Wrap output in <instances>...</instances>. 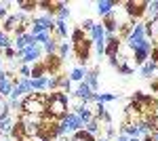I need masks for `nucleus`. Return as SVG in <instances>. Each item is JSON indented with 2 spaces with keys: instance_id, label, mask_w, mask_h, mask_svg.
<instances>
[{
  "instance_id": "10",
  "label": "nucleus",
  "mask_w": 158,
  "mask_h": 141,
  "mask_svg": "<svg viewBox=\"0 0 158 141\" xmlns=\"http://www.w3.org/2000/svg\"><path fill=\"white\" fill-rule=\"evenodd\" d=\"M108 42H110V44L106 47V55H110V59H116V51H118V38L110 36Z\"/></svg>"
},
{
  "instance_id": "37",
  "label": "nucleus",
  "mask_w": 158,
  "mask_h": 141,
  "mask_svg": "<svg viewBox=\"0 0 158 141\" xmlns=\"http://www.w3.org/2000/svg\"><path fill=\"white\" fill-rule=\"evenodd\" d=\"M143 141H154V139H152V137H146V139H143Z\"/></svg>"
},
{
  "instance_id": "39",
  "label": "nucleus",
  "mask_w": 158,
  "mask_h": 141,
  "mask_svg": "<svg viewBox=\"0 0 158 141\" xmlns=\"http://www.w3.org/2000/svg\"><path fill=\"white\" fill-rule=\"evenodd\" d=\"M0 70H2V61H0Z\"/></svg>"
},
{
  "instance_id": "24",
  "label": "nucleus",
  "mask_w": 158,
  "mask_h": 141,
  "mask_svg": "<svg viewBox=\"0 0 158 141\" xmlns=\"http://www.w3.org/2000/svg\"><path fill=\"white\" fill-rule=\"evenodd\" d=\"M85 76H86V74H85V70H82V68H76V70L72 72V76H70V78H72V80H82Z\"/></svg>"
},
{
  "instance_id": "11",
  "label": "nucleus",
  "mask_w": 158,
  "mask_h": 141,
  "mask_svg": "<svg viewBox=\"0 0 158 141\" xmlns=\"http://www.w3.org/2000/svg\"><path fill=\"white\" fill-rule=\"evenodd\" d=\"M116 6V2H112V0H103V2H97V11L99 15H110V11Z\"/></svg>"
},
{
  "instance_id": "38",
  "label": "nucleus",
  "mask_w": 158,
  "mask_h": 141,
  "mask_svg": "<svg viewBox=\"0 0 158 141\" xmlns=\"http://www.w3.org/2000/svg\"><path fill=\"white\" fill-rule=\"evenodd\" d=\"M129 141H139V139H137V137H133V139H129Z\"/></svg>"
},
{
  "instance_id": "17",
  "label": "nucleus",
  "mask_w": 158,
  "mask_h": 141,
  "mask_svg": "<svg viewBox=\"0 0 158 141\" xmlns=\"http://www.w3.org/2000/svg\"><path fill=\"white\" fill-rule=\"evenodd\" d=\"M13 126H15V124H13V120L9 116L4 118V120H0V133H11Z\"/></svg>"
},
{
  "instance_id": "6",
  "label": "nucleus",
  "mask_w": 158,
  "mask_h": 141,
  "mask_svg": "<svg viewBox=\"0 0 158 141\" xmlns=\"http://www.w3.org/2000/svg\"><path fill=\"white\" fill-rule=\"evenodd\" d=\"M146 6H148V2H127V13L131 17H141Z\"/></svg>"
},
{
  "instance_id": "30",
  "label": "nucleus",
  "mask_w": 158,
  "mask_h": 141,
  "mask_svg": "<svg viewBox=\"0 0 158 141\" xmlns=\"http://www.w3.org/2000/svg\"><path fill=\"white\" fill-rule=\"evenodd\" d=\"M148 9L152 13H156V17H158V2H148Z\"/></svg>"
},
{
  "instance_id": "20",
  "label": "nucleus",
  "mask_w": 158,
  "mask_h": 141,
  "mask_svg": "<svg viewBox=\"0 0 158 141\" xmlns=\"http://www.w3.org/2000/svg\"><path fill=\"white\" fill-rule=\"evenodd\" d=\"M9 93H13V86H11V82L4 78V80H0V97H2V95H9Z\"/></svg>"
},
{
  "instance_id": "36",
  "label": "nucleus",
  "mask_w": 158,
  "mask_h": 141,
  "mask_svg": "<svg viewBox=\"0 0 158 141\" xmlns=\"http://www.w3.org/2000/svg\"><path fill=\"white\" fill-rule=\"evenodd\" d=\"M116 141H129V137H124V135H122V137H118Z\"/></svg>"
},
{
  "instance_id": "28",
  "label": "nucleus",
  "mask_w": 158,
  "mask_h": 141,
  "mask_svg": "<svg viewBox=\"0 0 158 141\" xmlns=\"http://www.w3.org/2000/svg\"><path fill=\"white\" fill-rule=\"evenodd\" d=\"M95 131H97V122H95V120H91V122L86 124V133H91V135H93Z\"/></svg>"
},
{
  "instance_id": "5",
  "label": "nucleus",
  "mask_w": 158,
  "mask_h": 141,
  "mask_svg": "<svg viewBox=\"0 0 158 141\" xmlns=\"http://www.w3.org/2000/svg\"><path fill=\"white\" fill-rule=\"evenodd\" d=\"M19 55L23 57L25 63H32V61H36L38 57H40V48L36 47V44H32V47L23 48V51H19Z\"/></svg>"
},
{
  "instance_id": "27",
  "label": "nucleus",
  "mask_w": 158,
  "mask_h": 141,
  "mask_svg": "<svg viewBox=\"0 0 158 141\" xmlns=\"http://www.w3.org/2000/svg\"><path fill=\"white\" fill-rule=\"evenodd\" d=\"M44 48H47V53H49V55H53V53H55V51H57V44H55V42H53V40H49V42H47V44H44Z\"/></svg>"
},
{
  "instance_id": "3",
  "label": "nucleus",
  "mask_w": 158,
  "mask_h": 141,
  "mask_svg": "<svg viewBox=\"0 0 158 141\" xmlns=\"http://www.w3.org/2000/svg\"><path fill=\"white\" fill-rule=\"evenodd\" d=\"M21 107H23V112H27V114L38 116V114H42V112L47 110V103L42 101V97H40V95H30L23 103H21Z\"/></svg>"
},
{
  "instance_id": "23",
  "label": "nucleus",
  "mask_w": 158,
  "mask_h": 141,
  "mask_svg": "<svg viewBox=\"0 0 158 141\" xmlns=\"http://www.w3.org/2000/svg\"><path fill=\"white\" fill-rule=\"evenodd\" d=\"M55 9H57V15H59V19H63V17H68V15H70V11H68V9H65V4H55Z\"/></svg>"
},
{
  "instance_id": "35",
  "label": "nucleus",
  "mask_w": 158,
  "mask_h": 141,
  "mask_svg": "<svg viewBox=\"0 0 158 141\" xmlns=\"http://www.w3.org/2000/svg\"><path fill=\"white\" fill-rule=\"evenodd\" d=\"M93 25H95V23H93L91 19H86V21H85V27H86V30H93Z\"/></svg>"
},
{
  "instance_id": "22",
  "label": "nucleus",
  "mask_w": 158,
  "mask_h": 141,
  "mask_svg": "<svg viewBox=\"0 0 158 141\" xmlns=\"http://www.w3.org/2000/svg\"><path fill=\"white\" fill-rule=\"evenodd\" d=\"M17 21H21V17H9V19L4 21V30H6V32H11L13 27H15V23H17Z\"/></svg>"
},
{
  "instance_id": "13",
  "label": "nucleus",
  "mask_w": 158,
  "mask_h": 141,
  "mask_svg": "<svg viewBox=\"0 0 158 141\" xmlns=\"http://www.w3.org/2000/svg\"><path fill=\"white\" fill-rule=\"evenodd\" d=\"M93 38H95V42H103V36H106V27L103 25H93Z\"/></svg>"
},
{
  "instance_id": "15",
  "label": "nucleus",
  "mask_w": 158,
  "mask_h": 141,
  "mask_svg": "<svg viewBox=\"0 0 158 141\" xmlns=\"http://www.w3.org/2000/svg\"><path fill=\"white\" fill-rule=\"evenodd\" d=\"M72 141H93V135L86 131H76V135L72 137Z\"/></svg>"
},
{
  "instance_id": "14",
  "label": "nucleus",
  "mask_w": 158,
  "mask_h": 141,
  "mask_svg": "<svg viewBox=\"0 0 158 141\" xmlns=\"http://www.w3.org/2000/svg\"><path fill=\"white\" fill-rule=\"evenodd\" d=\"M154 72H156V63H154V61H150V63H146V65L141 68V76H143V78H150Z\"/></svg>"
},
{
  "instance_id": "21",
  "label": "nucleus",
  "mask_w": 158,
  "mask_h": 141,
  "mask_svg": "<svg viewBox=\"0 0 158 141\" xmlns=\"http://www.w3.org/2000/svg\"><path fill=\"white\" fill-rule=\"evenodd\" d=\"M6 116H9V103L4 97H0V120H4Z\"/></svg>"
},
{
  "instance_id": "25",
  "label": "nucleus",
  "mask_w": 158,
  "mask_h": 141,
  "mask_svg": "<svg viewBox=\"0 0 158 141\" xmlns=\"http://www.w3.org/2000/svg\"><path fill=\"white\" fill-rule=\"evenodd\" d=\"M49 40H51V38H49L47 32H42V34H34V42H44V44H47Z\"/></svg>"
},
{
  "instance_id": "12",
  "label": "nucleus",
  "mask_w": 158,
  "mask_h": 141,
  "mask_svg": "<svg viewBox=\"0 0 158 141\" xmlns=\"http://www.w3.org/2000/svg\"><path fill=\"white\" fill-rule=\"evenodd\" d=\"M76 95H78V97H82V99H91V97H93V93H91V86H89L86 82H82L80 86H78Z\"/></svg>"
},
{
  "instance_id": "9",
  "label": "nucleus",
  "mask_w": 158,
  "mask_h": 141,
  "mask_svg": "<svg viewBox=\"0 0 158 141\" xmlns=\"http://www.w3.org/2000/svg\"><path fill=\"white\" fill-rule=\"evenodd\" d=\"M89 48H91V42H89V40H80V42H78V59H80V61H86Z\"/></svg>"
},
{
  "instance_id": "34",
  "label": "nucleus",
  "mask_w": 158,
  "mask_h": 141,
  "mask_svg": "<svg viewBox=\"0 0 158 141\" xmlns=\"http://www.w3.org/2000/svg\"><path fill=\"white\" fill-rule=\"evenodd\" d=\"M74 40H76V42H80V40H82V32H80V30H76V32H74Z\"/></svg>"
},
{
  "instance_id": "4",
  "label": "nucleus",
  "mask_w": 158,
  "mask_h": 141,
  "mask_svg": "<svg viewBox=\"0 0 158 141\" xmlns=\"http://www.w3.org/2000/svg\"><path fill=\"white\" fill-rule=\"evenodd\" d=\"M80 129H82V120L78 118V114H70V116L63 118V122L59 124V135H63V133H76Z\"/></svg>"
},
{
  "instance_id": "18",
  "label": "nucleus",
  "mask_w": 158,
  "mask_h": 141,
  "mask_svg": "<svg viewBox=\"0 0 158 141\" xmlns=\"http://www.w3.org/2000/svg\"><path fill=\"white\" fill-rule=\"evenodd\" d=\"M106 30H108L110 34H112V32H114V30H116V17H114V15H112V13H110V15H106Z\"/></svg>"
},
{
  "instance_id": "31",
  "label": "nucleus",
  "mask_w": 158,
  "mask_h": 141,
  "mask_svg": "<svg viewBox=\"0 0 158 141\" xmlns=\"http://www.w3.org/2000/svg\"><path fill=\"white\" fill-rule=\"evenodd\" d=\"M68 51H70V47H68V44H61V47H59V53H61V57H63V55H68Z\"/></svg>"
},
{
  "instance_id": "7",
  "label": "nucleus",
  "mask_w": 158,
  "mask_h": 141,
  "mask_svg": "<svg viewBox=\"0 0 158 141\" xmlns=\"http://www.w3.org/2000/svg\"><path fill=\"white\" fill-rule=\"evenodd\" d=\"M47 30H53V21L49 17H40V19H34V34H42Z\"/></svg>"
},
{
  "instance_id": "1",
  "label": "nucleus",
  "mask_w": 158,
  "mask_h": 141,
  "mask_svg": "<svg viewBox=\"0 0 158 141\" xmlns=\"http://www.w3.org/2000/svg\"><path fill=\"white\" fill-rule=\"evenodd\" d=\"M47 112H49L53 118H65V112H68V99L63 93H53L47 101Z\"/></svg>"
},
{
  "instance_id": "33",
  "label": "nucleus",
  "mask_w": 158,
  "mask_h": 141,
  "mask_svg": "<svg viewBox=\"0 0 158 141\" xmlns=\"http://www.w3.org/2000/svg\"><path fill=\"white\" fill-rule=\"evenodd\" d=\"M21 74H23V76H32V70H30V68H27V65H23V68H21Z\"/></svg>"
},
{
  "instance_id": "32",
  "label": "nucleus",
  "mask_w": 158,
  "mask_h": 141,
  "mask_svg": "<svg viewBox=\"0 0 158 141\" xmlns=\"http://www.w3.org/2000/svg\"><path fill=\"white\" fill-rule=\"evenodd\" d=\"M6 15V2H0V17Z\"/></svg>"
},
{
  "instance_id": "29",
  "label": "nucleus",
  "mask_w": 158,
  "mask_h": 141,
  "mask_svg": "<svg viewBox=\"0 0 158 141\" xmlns=\"http://www.w3.org/2000/svg\"><path fill=\"white\" fill-rule=\"evenodd\" d=\"M9 47V38H6V34H0V48H6Z\"/></svg>"
},
{
  "instance_id": "26",
  "label": "nucleus",
  "mask_w": 158,
  "mask_h": 141,
  "mask_svg": "<svg viewBox=\"0 0 158 141\" xmlns=\"http://www.w3.org/2000/svg\"><path fill=\"white\" fill-rule=\"evenodd\" d=\"M57 32H59L61 36L68 34V27H65V23H63V19H59V21H57Z\"/></svg>"
},
{
  "instance_id": "8",
  "label": "nucleus",
  "mask_w": 158,
  "mask_h": 141,
  "mask_svg": "<svg viewBox=\"0 0 158 141\" xmlns=\"http://www.w3.org/2000/svg\"><path fill=\"white\" fill-rule=\"evenodd\" d=\"M146 34L150 36L152 40L158 42V17H152V19L146 23Z\"/></svg>"
},
{
  "instance_id": "19",
  "label": "nucleus",
  "mask_w": 158,
  "mask_h": 141,
  "mask_svg": "<svg viewBox=\"0 0 158 141\" xmlns=\"http://www.w3.org/2000/svg\"><path fill=\"white\" fill-rule=\"evenodd\" d=\"M30 84H32V89H47L49 80L47 78H34V80H30Z\"/></svg>"
},
{
  "instance_id": "2",
  "label": "nucleus",
  "mask_w": 158,
  "mask_h": 141,
  "mask_svg": "<svg viewBox=\"0 0 158 141\" xmlns=\"http://www.w3.org/2000/svg\"><path fill=\"white\" fill-rule=\"evenodd\" d=\"M129 44H131V48H146V51H152V47H150V42H148L146 38V27L143 25H135V30L129 34Z\"/></svg>"
},
{
  "instance_id": "16",
  "label": "nucleus",
  "mask_w": 158,
  "mask_h": 141,
  "mask_svg": "<svg viewBox=\"0 0 158 141\" xmlns=\"http://www.w3.org/2000/svg\"><path fill=\"white\" fill-rule=\"evenodd\" d=\"M148 55H150V51H146V48H135V61L137 63H146Z\"/></svg>"
}]
</instances>
